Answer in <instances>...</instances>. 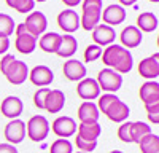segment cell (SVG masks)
<instances>
[{"mask_svg": "<svg viewBox=\"0 0 159 153\" xmlns=\"http://www.w3.org/2000/svg\"><path fill=\"white\" fill-rule=\"evenodd\" d=\"M102 15V0H84L83 2V16L80 26L84 30H92L99 24Z\"/></svg>", "mask_w": 159, "mask_h": 153, "instance_id": "7a4b0ae2", "label": "cell"}, {"mask_svg": "<svg viewBox=\"0 0 159 153\" xmlns=\"http://www.w3.org/2000/svg\"><path fill=\"white\" fill-rule=\"evenodd\" d=\"M52 132L61 139H67L76 132V123L70 117H59L52 121Z\"/></svg>", "mask_w": 159, "mask_h": 153, "instance_id": "9c48e42d", "label": "cell"}, {"mask_svg": "<svg viewBox=\"0 0 159 153\" xmlns=\"http://www.w3.org/2000/svg\"><path fill=\"white\" fill-rule=\"evenodd\" d=\"M62 2L67 5V7H75V5H78L81 0H62Z\"/></svg>", "mask_w": 159, "mask_h": 153, "instance_id": "60d3db41", "label": "cell"}, {"mask_svg": "<svg viewBox=\"0 0 159 153\" xmlns=\"http://www.w3.org/2000/svg\"><path fill=\"white\" fill-rule=\"evenodd\" d=\"M100 18L103 19V22L107 26H116V24H121L126 19V11L123 7L119 5H110L105 8V11L100 15Z\"/></svg>", "mask_w": 159, "mask_h": 153, "instance_id": "ffe728a7", "label": "cell"}, {"mask_svg": "<svg viewBox=\"0 0 159 153\" xmlns=\"http://www.w3.org/2000/svg\"><path fill=\"white\" fill-rule=\"evenodd\" d=\"M102 62L118 73H127L130 72L134 61H132V54L129 53V49L119 45H110L107 49H103Z\"/></svg>", "mask_w": 159, "mask_h": 153, "instance_id": "6da1fadb", "label": "cell"}, {"mask_svg": "<svg viewBox=\"0 0 159 153\" xmlns=\"http://www.w3.org/2000/svg\"><path fill=\"white\" fill-rule=\"evenodd\" d=\"M140 151L142 153H157L159 151V137L153 132H150L148 136H145L140 142Z\"/></svg>", "mask_w": 159, "mask_h": 153, "instance_id": "83f0119b", "label": "cell"}, {"mask_svg": "<svg viewBox=\"0 0 159 153\" xmlns=\"http://www.w3.org/2000/svg\"><path fill=\"white\" fill-rule=\"evenodd\" d=\"M99 115H100L99 109H97V105L94 104V102L86 100V102H83V104L78 107V118H80V121L84 123V124L97 123Z\"/></svg>", "mask_w": 159, "mask_h": 153, "instance_id": "d6986e66", "label": "cell"}, {"mask_svg": "<svg viewBox=\"0 0 159 153\" xmlns=\"http://www.w3.org/2000/svg\"><path fill=\"white\" fill-rule=\"evenodd\" d=\"M121 43L127 48H135L142 43V32L135 27V26H127L126 29H123L121 35Z\"/></svg>", "mask_w": 159, "mask_h": 153, "instance_id": "7402d4cb", "label": "cell"}, {"mask_svg": "<svg viewBox=\"0 0 159 153\" xmlns=\"http://www.w3.org/2000/svg\"><path fill=\"white\" fill-rule=\"evenodd\" d=\"M76 48H78V43H76L75 37H72L69 34L67 35H61V42H59L56 54L61 56V58H70L72 54H75Z\"/></svg>", "mask_w": 159, "mask_h": 153, "instance_id": "603a6c76", "label": "cell"}, {"mask_svg": "<svg viewBox=\"0 0 159 153\" xmlns=\"http://www.w3.org/2000/svg\"><path fill=\"white\" fill-rule=\"evenodd\" d=\"M64 76L70 81H76V80H83L84 75H86V67L83 62H80L76 59H70L67 62H64V67H62Z\"/></svg>", "mask_w": 159, "mask_h": 153, "instance_id": "9a60e30c", "label": "cell"}, {"mask_svg": "<svg viewBox=\"0 0 159 153\" xmlns=\"http://www.w3.org/2000/svg\"><path fill=\"white\" fill-rule=\"evenodd\" d=\"M7 5L10 8H15L19 13H29L34 10V0H7Z\"/></svg>", "mask_w": 159, "mask_h": 153, "instance_id": "f546056e", "label": "cell"}, {"mask_svg": "<svg viewBox=\"0 0 159 153\" xmlns=\"http://www.w3.org/2000/svg\"><path fill=\"white\" fill-rule=\"evenodd\" d=\"M49 93V88H40L38 91L34 94V104L37 109L43 110V105H45V99H46V94Z\"/></svg>", "mask_w": 159, "mask_h": 153, "instance_id": "836d02e7", "label": "cell"}, {"mask_svg": "<svg viewBox=\"0 0 159 153\" xmlns=\"http://www.w3.org/2000/svg\"><path fill=\"white\" fill-rule=\"evenodd\" d=\"M150 2H153V3H157V2H159V0H150Z\"/></svg>", "mask_w": 159, "mask_h": 153, "instance_id": "ee69618b", "label": "cell"}, {"mask_svg": "<svg viewBox=\"0 0 159 153\" xmlns=\"http://www.w3.org/2000/svg\"><path fill=\"white\" fill-rule=\"evenodd\" d=\"M110 153H123V151H119V150H113V151H110Z\"/></svg>", "mask_w": 159, "mask_h": 153, "instance_id": "7bdbcfd3", "label": "cell"}, {"mask_svg": "<svg viewBox=\"0 0 159 153\" xmlns=\"http://www.w3.org/2000/svg\"><path fill=\"white\" fill-rule=\"evenodd\" d=\"M139 73L140 76H143V78H148V80H156L159 76V56L157 53L140 61L139 64Z\"/></svg>", "mask_w": 159, "mask_h": 153, "instance_id": "30bf717a", "label": "cell"}, {"mask_svg": "<svg viewBox=\"0 0 159 153\" xmlns=\"http://www.w3.org/2000/svg\"><path fill=\"white\" fill-rule=\"evenodd\" d=\"M34 2H45V0H34Z\"/></svg>", "mask_w": 159, "mask_h": 153, "instance_id": "f6af8a7d", "label": "cell"}, {"mask_svg": "<svg viewBox=\"0 0 159 153\" xmlns=\"http://www.w3.org/2000/svg\"><path fill=\"white\" fill-rule=\"evenodd\" d=\"M76 153H83V151H76Z\"/></svg>", "mask_w": 159, "mask_h": 153, "instance_id": "bcb514c9", "label": "cell"}, {"mask_svg": "<svg viewBox=\"0 0 159 153\" xmlns=\"http://www.w3.org/2000/svg\"><path fill=\"white\" fill-rule=\"evenodd\" d=\"M102 56V48L97 46V45H89L86 46L84 49V61L86 62H92V61H96Z\"/></svg>", "mask_w": 159, "mask_h": 153, "instance_id": "1f68e13d", "label": "cell"}, {"mask_svg": "<svg viewBox=\"0 0 159 153\" xmlns=\"http://www.w3.org/2000/svg\"><path fill=\"white\" fill-rule=\"evenodd\" d=\"M22 100L16 96H8L2 100V105H0V112H2L3 117L16 120L19 115L22 113Z\"/></svg>", "mask_w": 159, "mask_h": 153, "instance_id": "8fae6325", "label": "cell"}, {"mask_svg": "<svg viewBox=\"0 0 159 153\" xmlns=\"http://www.w3.org/2000/svg\"><path fill=\"white\" fill-rule=\"evenodd\" d=\"M25 137V123L21 120H11L7 126H5V139L11 145L15 144H21Z\"/></svg>", "mask_w": 159, "mask_h": 153, "instance_id": "ba28073f", "label": "cell"}, {"mask_svg": "<svg viewBox=\"0 0 159 153\" xmlns=\"http://www.w3.org/2000/svg\"><path fill=\"white\" fill-rule=\"evenodd\" d=\"M15 30H16V42H15L16 49L22 54H30L37 46V38L27 32L24 22L19 24L18 27H15Z\"/></svg>", "mask_w": 159, "mask_h": 153, "instance_id": "5b68a950", "label": "cell"}, {"mask_svg": "<svg viewBox=\"0 0 159 153\" xmlns=\"http://www.w3.org/2000/svg\"><path fill=\"white\" fill-rule=\"evenodd\" d=\"M0 153H19L11 144H0Z\"/></svg>", "mask_w": 159, "mask_h": 153, "instance_id": "ab89813d", "label": "cell"}, {"mask_svg": "<svg viewBox=\"0 0 159 153\" xmlns=\"http://www.w3.org/2000/svg\"><path fill=\"white\" fill-rule=\"evenodd\" d=\"M3 75L7 76V80L11 85H21L29 76V69H27V66H25V62L15 61V62H11V66L7 69V72Z\"/></svg>", "mask_w": 159, "mask_h": 153, "instance_id": "52a82bcc", "label": "cell"}, {"mask_svg": "<svg viewBox=\"0 0 159 153\" xmlns=\"http://www.w3.org/2000/svg\"><path fill=\"white\" fill-rule=\"evenodd\" d=\"M57 24H59V27L64 32L72 34V32H75L80 27V16L73 10H64V11L59 13V16H57Z\"/></svg>", "mask_w": 159, "mask_h": 153, "instance_id": "5bb4252c", "label": "cell"}, {"mask_svg": "<svg viewBox=\"0 0 159 153\" xmlns=\"http://www.w3.org/2000/svg\"><path fill=\"white\" fill-rule=\"evenodd\" d=\"M8 48H10V38L8 37H0V54L7 53Z\"/></svg>", "mask_w": 159, "mask_h": 153, "instance_id": "f35d334b", "label": "cell"}, {"mask_svg": "<svg viewBox=\"0 0 159 153\" xmlns=\"http://www.w3.org/2000/svg\"><path fill=\"white\" fill-rule=\"evenodd\" d=\"M105 115L115 123H123L127 120L129 117V107L124 104V102L121 99H116L113 104L107 109V112H105Z\"/></svg>", "mask_w": 159, "mask_h": 153, "instance_id": "44dd1931", "label": "cell"}, {"mask_svg": "<svg viewBox=\"0 0 159 153\" xmlns=\"http://www.w3.org/2000/svg\"><path fill=\"white\" fill-rule=\"evenodd\" d=\"M118 137L121 139L123 142H126V144L132 142V140H130V123H129V121H127V123H123L121 126H119Z\"/></svg>", "mask_w": 159, "mask_h": 153, "instance_id": "d590c367", "label": "cell"}, {"mask_svg": "<svg viewBox=\"0 0 159 153\" xmlns=\"http://www.w3.org/2000/svg\"><path fill=\"white\" fill-rule=\"evenodd\" d=\"M102 132V128L99 123H91V124H78V137H81L84 140H89V142H94V140L99 139Z\"/></svg>", "mask_w": 159, "mask_h": 153, "instance_id": "cb8c5ba5", "label": "cell"}, {"mask_svg": "<svg viewBox=\"0 0 159 153\" xmlns=\"http://www.w3.org/2000/svg\"><path fill=\"white\" fill-rule=\"evenodd\" d=\"M115 29L110 27L107 24H97L94 29H92V40L96 42V45H110L115 40Z\"/></svg>", "mask_w": 159, "mask_h": 153, "instance_id": "ac0fdd59", "label": "cell"}, {"mask_svg": "<svg viewBox=\"0 0 159 153\" xmlns=\"http://www.w3.org/2000/svg\"><path fill=\"white\" fill-rule=\"evenodd\" d=\"M148 113V120L153 121L154 124L159 123V104H153V105H145Z\"/></svg>", "mask_w": 159, "mask_h": 153, "instance_id": "8d00e7d4", "label": "cell"}, {"mask_svg": "<svg viewBox=\"0 0 159 153\" xmlns=\"http://www.w3.org/2000/svg\"><path fill=\"white\" fill-rule=\"evenodd\" d=\"M97 85L100 89H103V91H108L110 93H116L119 88H121L123 85V76L119 75L118 72L111 70V69H103L99 72L97 75Z\"/></svg>", "mask_w": 159, "mask_h": 153, "instance_id": "277c9868", "label": "cell"}, {"mask_svg": "<svg viewBox=\"0 0 159 153\" xmlns=\"http://www.w3.org/2000/svg\"><path fill=\"white\" fill-rule=\"evenodd\" d=\"M49 153H72V144L67 139H57L51 144Z\"/></svg>", "mask_w": 159, "mask_h": 153, "instance_id": "4dcf8cb0", "label": "cell"}, {"mask_svg": "<svg viewBox=\"0 0 159 153\" xmlns=\"http://www.w3.org/2000/svg\"><path fill=\"white\" fill-rule=\"evenodd\" d=\"M64 104H65V96L61 89H49V93L46 94L43 109L48 110L49 113H57L64 109Z\"/></svg>", "mask_w": 159, "mask_h": 153, "instance_id": "e0dca14e", "label": "cell"}, {"mask_svg": "<svg viewBox=\"0 0 159 153\" xmlns=\"http://www.w3.org/2000/svg\"><path fill=\"white\" fill-rule=\"evenodd\" d=\"M137 2V0H119V3L121 5H126V7H129V5H134Z\"/></svg>", "mask_w": 159, "mask_h": 153, "instance_id": "b9f144b4", "label": "cell"}, {"mask_svg": "<svg viewBox=\"0 0 159 153\" xmlns=\"http://www.w3.org/2000/svg\"><path fill=\"white\" fill-rule=\"evenodd\" d=\"M75 144H76V147L81 150L83 153H88V151H94V150H96V147H97V140H94V142H89V140H84V139H81V137H78V136H76Z\"/></svg>", "mask_w": 159, "mask_h": 153, "instance_id": "d6a6232c", "label": "cell"}, {"mask_svg": "<svg viewBox=\"0 0 159 153\" xmlns=\"http://www.w3.org/2000/svg\"><path fill=\"white\" fill-rule=\"evenodd\" d=\"M137 26L139 30L143 32H153L157 29V18L153 15V13H142L137 18Z\"/></svg>", "mask_w": 159, "mask_h": 153, "instance_id": "484cf974", "label": "cell"}, {"mask_svg": "<svg viewBox=\"0 0 159 153\" xmlns=\"http://www.w3.org/2000/svg\"><path fill=\"white\" fill-rule=\"evenodd\" d=\"M25 129H27V136L34 142H42L46 139L48 132H49V123L43 115H35L32 117L27 124H25Z\"/></svg>", "mask_w": 159, "mask_h": 153, "instance_id": "3957f363", "label": "cell"}, {"mask_svg": "<svg viewBox=\"0 0 159 153\" xmlns=\"http://www.w3.org/2000/svg\"><path fill=\"white\" fill-rule=\"evenodd\" d=\"M140 99L145 105H153V104H159V83L157 81H147L140 86Z\"/></svg>", "mask_w": 159, "mask_h": 153, "instance_id": "4fadbf2b", "label": "cell"}, {"mask_svg": "<svg viewBox=\"0 0 159 153\" xmlns=\"http://www.w3.org/2000/svg\"><path fill=\"white\" fill-rule=\"evenodd\" d=\"M61 42V35L56 32H48L40 38V48L46 53H56Z\"/></svg>", "mask_w": 159, "mask_h": 153, "instance_id": "d4e9b609", "label": "cell"}, {"mask_svg": "<svg viewBox=\"0 0 159 153\" xmlns=\"http://www.w3.org/2000/svg\"><path fill=\"white\" fill-rule=\"evenodd\" d=\"M24 26H25V29H27V32L37 38L38 35H42L45 32L46 26H48V21H46V16L42 11H34L25 18Z\"/></svg>", "mask_w": 159, "mask_h": 153, "instance_id": "8992f818", "label": "cell"}, {"mask_svg": "<svg viewBox=\"0 0 159 153\" xmlns=\"http://www.w3.org/2000/svg\"><path fill=\"white\" fill-rule=\"evenodd\" d=\"M76 93H78V96L81 99L91 102L92 99L99 97L100 88H99V85H97V81L94 78H83L76 86Z\"/></svg>", "mask_w": 159, "mask_h": 153, "instance_id": "7c38bea8", "label": "cell"}, {"mask_svg": "<svg viewBox=\"0 0 159 153\" xmlns=\"http://www.w3.org/2000/svg\"><path fill=\"white\" fill-rule=\"evenodd\" d=\"M29 78L35 86H46L54 80V73H52V70L46 66H37L30 70Z\"/></svg>", "mask_w": 159, "mask_h": 153, "instance_id": "2e32d148", "label": "cell"}, {"mask_svg": "<svg viewBox=\"0 0 159 153\" xmlns=\"http://www.w3.org/2000/svg\"><path fill=\"white\" fill-rule=\"evenodd\" d=\"M118 97L115 96V94H103L102 97H99V110L102 112V113H105V112H107V109L113 104V102L116 100Z\"/></svg>", "mask_w": 159, "mask_h": 153, "instance_id": "e575fe53", "label": "cell"}, {"mask_svg": "<svg viewBox=\"0 0 159 153\" xmlns=\"http://www.w3.org/2000/svg\"><path fill=\"white\" fill-rule=\"evenodd\" d=\"M15 61H16V59H15V56H13V54H5L3 59L0 61V72L5 73L7 69L11 66V62H15Z\"/></svg>", "mask_w": 159, "mask_h": 153, "instance_id": "74e56055", "label": "cell"}, {"mask_svg": "<svg viewBox=\"0 0 159 153\" xmlns=\"http://www.w3.org/2000/svg\"><path fill=\"white\" fill-rule=\"evenodd\" d=\"M15 30V21L11 16L0 13V37H10Z\"/></svg>", "mask_w": 159, "mask_h": 153, "instance_id": "f1b7e54d", "label": "cell"}, {"mask_svg": "<svg viewBox=\"0 0 159 153\" xmlns=\"http://www.w3.org/2000/svg\"><path fill=\"white\" fill-rule=\"evenodd\" d=\"M150 132H151V128H150L147 123H143V121L130 123V140H132V142L139 144L140 140H142L145 136H148Z\"/></svg>", "mask_w": 159, "mask_h": 153, "instance_id": "4316f807", "label": "cell"}]
</instances>
